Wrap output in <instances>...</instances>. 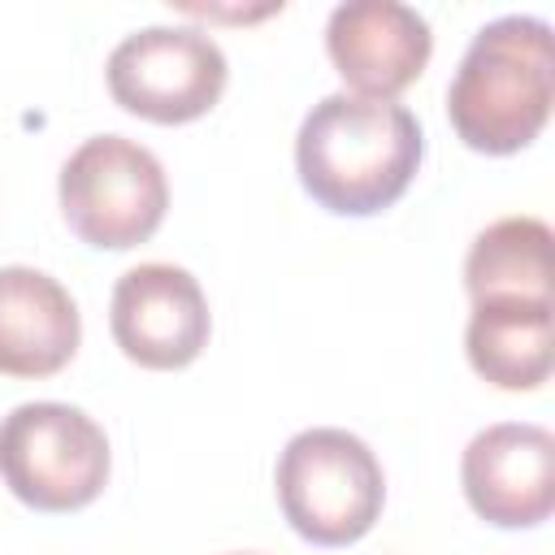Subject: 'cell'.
I'll list each match as a JSON object with an SVG mask.
<instances>
[{"label":"cell","mask_w":555,"mask_h":555,"mask_svg":"<svg viewBox=\"0 0 555 555\" xmlns=\"http://www.w3.org/2000/svg\"><path fill=\"white\" fill-rule=\"evenodd\" d=\"M273 486L286 525L312 546L360 542L386 503L382 460L364 438L338 425L299 429L278 455Z\"/></svg>","instance_id":"3957f363"},{"label":"cell","mask_w":555,"mask_h":555,"mask_svg":"<svg viewBox=\"0 0 555 555\" xmlns=\"http://www.w3.org/2000/svg\"><path fill=\"white\" fill-rule=\"evenodd\" d=\"M325 52L351 87V95L395 100L425 74L434 30L412 4L347 0L325 22Z\"/></svg>","instance_id":"9c48e42d"},{"label":"cell","mask_w":555,"mask_h":555,"mask_svg":"<svg viewBox=\"0 0 555 555\" xmlns=\"http://www.w3.org/2000/svg\"><path fill=\"white\" fill-rule=\"evenodd\" d=\"M468 507L499 529H533L555 507V434L529 421H499L460 455Z\"/></svg>","instance_id":"ba28073f"},{"label":"cell","mask_w":555,"mask_h":555,"mask_svg":"<svg viewBox=\"0 0 555 555\" xmlns=\"http://www.w3.org/2000/svg\"><path fill=\"white\" fill-rule=\"evenodd\" d=\"M82 343V317L74 295L43 269H0V373L52 377Z\"/></svg>","instance_id":"30bf717a"},{"label":"cell","mask_w":555,"mask_h":555,"mask_svg":"<svg viewBox=\"0 0 555 555\" xmlns=\"http://www.w3.org/2000/svg\"><path fill=\"white\" fill-rule=\"evenodd\" d=\"M113 451L95 416L35 399L0 421V481L35 512H78L108 486Z\"/></svg>","instance_id":"277c9868"},{"label":"cell","mask_w":555,"mask_h":555,"mask_svg":"<svg viewBox=\"0 0 555 555\" xmlns=\"http://www.w3.org/2000/svg\"><path fill=\"white\" fill-rule=\"evenodd\" d=\"M468 299H551V225L538 217H503L486 225L464 256Z\"/></svg>","instance_id":"7c38bea8"},{"label":"cell","mask_w":555,"mask_h":555,"mask_svg":"<svg viewBox=\"0 0 555 555\" xmlns=\"http://www.w3.org/2000/svg\"><path fill=\"white\" fill-rule=\"evenodd\" d=\"M555 104L551 26L529 13L486 22L460 56L447 87V117L464 147L512 156L529 147Z\"/></svg>","instance_id":"7a4b0ae2"},{"label":"cell","mask_w":555,"mask_h":555,"mask_svg":"<svg viewBox=\"0 0 555 555\" xmlns=\"http://www.w3.org/2000/svg\"><path fill=\"white\" fill-rule=\"evenodd\" d=\"M464 351L477 377L499 390H538L555 364L551 299H477L464 330Z\"/></svg>","instance_id":"8fae6325"},{"label":"cell","mask_w":555,"mask_h":555,"mask_svg":"<svg viewBox=\"0 0 555 555\" xmlns=\"http://www.w3.org/2000/svg\"><path fill=\"white\" fill-rule=\"evenodd\" d=\"M108 330L126 360L139 369H186L212 334L208 299L182 264L147 260L117 278L108 304Z\"/></svg>","instance_id":"52a82bcc"},{"label":"cell","mask_w":555,"mask_h":555,"mask_svg":"<svg viewBox=\"0 0 555 555\" xmlns=\"http://www.w3.org/2000/svg\"><path fill=\"white\" fill-rule=\"evenodd\" d=\"M108 95L156 126H182L204 117L230 78L225 52L195 26H143L126 35L104 65Z\"/></svg>","instance_id":"8992f818"},{"label":"cell","mask_w":555,"mask_h":555,"mask_svg":"<svg viewBox=\"0 0 555 555\" xmlns=\"http://www.w3.org/2000/svg\"><path fill=\"white\" fill-rule=\"evenodd\" d=\"M65 225L100 251L147 243L169 208L165 165L126 134H91L69 152L56 182Z\"/></svg>","instance_id":"5b68a950"},{"label":"cell","mask_w":555,"mask_h":555,"mask_svg":"<svg viewBox=\"0 0 555 555\" xmlns=\"http://www.w3.org/2000/svg\"><path fill=\"white\" fill-rule=\"evenodd\" d=\"M425 156V130L395 100L334 91L317 100L295 134L299 186L338 217H373L403 199Z\"/></svg>","instance_id":"6da1fadb"}]
</instances>
